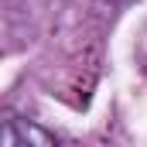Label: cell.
Here are the masks:
<instances>
[{
    "label": "cell",
    "mask_w": 147,
    "mask_h": 147,
    "mask_svg": "<svg viewBox=\"0 0 147 147\" xmlns=\"http://www.w3.org/2000/svg\"><path fill=\"white\" fill-rule=\"evenodd\" d=\"M0 147H58V140L34 120L24 116H7L3 120V137Z\"/></svg>",
    "instance_id": "cell-1"
},
{
    "label": "cell",
    "mask_w": 147,
    "mask_h": 147,
    "mask_svg": "<svg viewBox=\"0 0 147 147\" xmlns=\"http://www.w3.org/2000/svg\"><path fill=\"white\" fill-rule=\"evenodd\" d=\"M99 3H110V7H116V3H127V0H99Z\"/></svg>",
    "instance_id": "cell-2"
}]
</instances>
